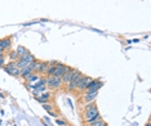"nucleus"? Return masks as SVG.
I'll return each mask as SVG.
<instances>
[{
    "mask_svg": "<svg viewBox=\"0 0 151 126\" xmlns=\"http://www.w3.org/2000/svg\"><path fill=\"white\" fill-rule=\"evenodd\" d=\"M93 107H97V104H96V102L85 103V106H84V111H87V109H90V108H93Z\"/></svg>",
    "mask_w": 151,
    "mask_h": 126,
    "instance_id": "nucleus-22",
    "label": "nucleus"
},
{
    "mask_svg": "<svg viewBox=\"0 0 151 126\" xmlns=\"http://www.w3.org/2000/svg\"><path fill=\"white\" fill-rule=\"evenodd\" d=\"M100 116V109H98V107H93V108L90 109H87V111L83 112V120L84 122L89 121V120L94 119V117Z\"/></svg>",
    "mask_w": 151,
    "mask_h": 126,
    "instance_id": "nucleus-3",
    "label": "nucleus"
},
{
    "mask_svg": "<svg viewBox=\"0 0 151 126\" xmlns=\"http://www.w3.org/2000/svg\"><path fill=\"white\" fill-rule=\"evenodd\" d=\"M16 51H17V53H18V56H20V57L25 56V54H27V53H30V51L27 50V49L25 48V46H21V45L18 46V48H17V50H16Z\"/></svg>",
    "mask_w": 151,
    "mask_h": 126,
    "instance_id": "nucleus-18",
    "label": "nucleus"
},
{
    "mask_svg": "<svg viewBox=\"0 0 151 126\" xmlns=\"http://www.w3.org/2000/svg\"><path fill=\"white\" fill-rule=\"evenodd\" d=\"M64 126H70V125H67V124H66V125H64Z\"/></svg>",
    "mask_w": 151,
    "mask_h": 126,
    "instance_id": "nucleus-28",
    "label": "nucleus"
},
{
    "mask_svg": "<svg viewBox=\"0 0 151 126\" xmlns=\"http://www.w3.org/2000/svg\"><path fill=\"white\" fill-rule=\"evenodd\" d=\"M8 57H9L10 61H18V58H20V56H18V53L16 50H9Z\"/></svg>",
    "mask_w": 151,
    "mask_h": 126,
    "instance_id": "nucleus-16",
    "label": "nucleus"
},
{
    "mask_svg": "<svg viewBox=\"0 0 151 126\" xmlns=\"http://www.w3.org/2000/svg\"><path fill=\"white\" fill-rule=\"evenodd\" d=\"M98 95V91H89V93H83V100L84 103H90L94 102L96 98Z\"/></svg>",
    "mask_w": 151,
    "mask_h": 126,
    "instance_id": "nucleus-9",
    "label": "nucleus"
},
{
    "mask_svg": "<svg viewBox=\"0 0 151 126\" xmlns=\"http://www.w3.org/2000/svg\"><path fill=\"white\" fill-rule=\"evenodd\" d=\"M46 86L51 87L53 90H57L62 86V80L59 77H54V76H46L45 77Z\"/></svg>",
    "mask_w": 151,
    "mask_h": 126,
    "instance_id": "nucleus-2",
    "label": "nucleus"
},
{
    "mask_svg": "<svg viewBox=\"0 0 151 126\" xmlns=\"http://www.w3.org/2000/svg\"><path fill=\"white\" fill-rule=\"evenodd\" d=\"M16 67H17V61H10L8 64H5L4 67H3V70H4L7 73H9L10 71H12L13 68H16Z\"/></svg>",
    "mask_w": 151,
    "mask_h": 126,
    "instance_id": "nucleus-14",
    "label": "nucleus"
},
{
    "mask_svg": "<svg viewBox=\"0 0 151 126\" xmlns=\"http://www.w3.org/2000/svg\"><path fill=\"white\" fill-rule=\"evenodd\" d=\"M56 68H57L56 62H49V66H48V68H46V71H45V75L46 76H53Z\"/></svg>",
    "mask_w": 151,
    "mask_h": 126,
    "instance_id": "nucleus-12",
    "label": "nucleus"
},
{
    "mask_svg": "<svg viewBox=\"0 0 151 126\" xmlns=\"http://www.w3.org/2000/svg\"><path fill=\"white\" fill-rule=\"evenodd\" d=\"M51 98H52V94L49 91H43V93H40L38 97H35V99L38 100L39 103H49V100H51Z\"/></svg>",
    "mask_w": 151,
    "mask_h": 126,
    "instance_id": "nucleus-7",
    "label": "nucleus"
},
{
    "mask_svg": "<svg viewBox=\"0 0 151 126\" xmlns=\"http://www.w3.org/2000/svg\"><path fill=\"white\" fill-rule=\"evenodd\" d=\"M105 126H107V124H106V125H105Z\"/></svg>",
    "mask_w": 151,
    "mask_h": 126,
    "instance_id": "nucleus-29",
    "label": "nucleus"
},
{
    "mask_svg": "<svg viewBox=\"0 0 151 126\" xmlns=\"http://www.w3.org/2000/svg\"><path fill=\"white\" fill-rule=\"evenodd\" d=\"M31 73H32V70L29 67V66H27V67H25V68H22V70H21V75H20V77H22L23 80H26V79L29 77V76L31 75Z\"/></svg>",
    "mask_w": 151,
    "mask_h": 126,
    "instance_id": "nucleus-13",
    "label": "nucleus"
},
{
    "mask_svg": "<svg viewBox=\"0 0 151 126\" xmlns=\"http://www.w3.org/2000/svg\"><path fill=\"white\" fill-rule=\"evenodd\" d=\"M39 79H40V75H39V73H34V72H32L31 75H30L25 81H26V83H29V84H34V83H36Z\"/></svg>",
    "mask_w": 151,
    "mask_h": 126,
    "instance_id": "nucleus-15",
    "label": "nucleus"
},
{
    "mask_svg": "<svg viewBox=\"0 0 151 126\" xmlns=\"http://www.w3.org/2000/svg\"><path fill=\"white\" fill-rule=\"evenodd\" d=\"M145 126H151V124H150V122H147V124L145 125Z\"/></svg>",
    "mask_w": 151,
    "mask_h": 126,
    "instance_id": "nucleus-27",
    "label": "nucleus"
},
{
    "mask_svg": "<svg viewBox=\"0 0 151 126\" xmlns=\"http://www.w3.org/2000/svg\"><path fill=\"white\" fill-rule=\"evenodd\" d=\"M102 86H103V83H102V81H101V80H98V79H93V80L89 83V85H88V86H87V89L84 90L83 93L98 91V90H100Z\"/></svg>",
    "mask_w": 151,
    "mask_h": 126,
    "instance_id": "nucleus-4",
    "label": "nucleus"
},
{
    "mask_svg": "<svg viewBox=\"0 0 151 126\" xmlns=\"http://www.w3.org/2000/svg\"><path fill=\"white\" fill-rule=\"evenodd\" d=\"M98 120H101V114L100 116H97V117H94V119H92V120H89V121H87V122H84L87 126H90V125H93L94 122H97Z\"/></svg>",
    "mask_w": 151,
    "mask_h": 126,
    "instance_id": "nucleus-20",
    "label": "nucleus"
},
{
    "mask_svg": "<svg viewBox=\"0 0 151 126\" xmlns=\"http://www.w3.org/2000/svg\"><path fill=\"white\" fill-rule=\"evenodd\" d=\"M5 66V56L4 54H0V67H4Z\"/></svg>",
    "mask_w": 151,
    "mask_h": 126,
    "instance_id": "nucleus-24",
    "label": "nucleus"
},
{
    "mask_svg": "<svg viewBox=\"0 0 151 126\" xmlns=\"http://www.w3.org/2000/svg\"><path fill=\"white\" fill-rule=\"evenodd\" d=\"M72 73H74V68L67 67L66 72L64 73V76L61 77V80H62V85H67L68 83H70L71 79H72Z\"/></svg>",
    "mask_w": 151,
    "mask_h": 126,
    "instance_id": "nucleus-8",
    "label": "nucleus"
},
{
    "mask_svg": "<svg viewBox=\"0 0 151 126\" xmlns=\"http://www.w3.org/2000/svg\"><path fill=\"white\" fill-rule=\"evenodd\" d=\"M105 125H106V122L103 121L102 119H101V120H98L97 122H94V124H93V125H90V126H105Z\"/></svg>",
    "mask_w": 151,
    "mask_h": 126,
    "instance_id": "nucleus-23",
    "label": "nucleus"
},
{
    "mask_svg": "<svg viewBox=\"0 0 151 126\" xmlns=\"http://www.w3.org/2000/svg\"><path fill=\"white\" fill-rule=\"evenodd\" d=\"M81 77H83V73H81L79 70L74 68L72 79H71L70 83L66 85V89H67V91H74V90L76 89V85L79 84V81H80V79H81Z\"/></svg>",
    "mask_w": 151,
    "mask_h": 126,
    "instance_id": "nucleus-1",
    "label": "nucleus"
},
{
    "mask_svg": "<svg viewBox=\"0 0 151 126\" xmlns=\"http://www.w3.org/2000/svg\"><path fill=\"white\" fill-rule=\"evenodd\" d=\"M48 66H49V62H46V61H40L39 67H38V71H36V72H38V73H44V75H45V71H46V68H48Z\"/></svg>",
    "mask_w": 151,
    "mask_h": 126,
    "instance_id": "nucleus-11",
    "label": "nucleus"
},
{
    "mask_svg": "<svg viewBox=\"0 0 151 126\" xmlns=\"http://www.w3.org/2000/svg\"><path fill=\"white\" fill-rule=\"evenodd\" d=\"M56 122H57V125H59V126L66 125V121H65V120H61V119H57V120H56Z\"/></svg>",
    "mask_w": 151,
    "mask_h": 126,
    "instance_id": "nucleus-25",
    "label": "nucleus"
},
{
    "mask_svg": "<svg viewBox=\"0 0 151 126\" xmlns=\"http://www.w3.org/2000/svg\"><path fill=\"white\" fill-rule=\"evenodd\" d=\"M93 79L90 77V76H85V75H83V77L80 79V81H79V84L76 85V91H84V90L87 89V86L89 85V83L92 81Z\"/></svg>",
    "mask_w": 151,
    "mask_h": 126,
    "instance_id": "nucleus-5",
    "label": "nucleus"
},
{
    "mask_svg": "<svg viewBox=\"0 0 151 126\" xmlns=\"http://www.w3.org/2000/svg\"><path fill=\"white\" fill-rule=\"evenodd\" d=\"M43 108L45 109L46 112H49V113H51V112H53V106L49 104V103H43Z\"/></svg>",
    "mask_w": 151,
    "mask_h": 126,
    "instance_id": "nucleus-21",
    "label": "nucleus"
},
{
    "mask_svg": "<svg viewBox=\"0 0 151 126\" xmlns=\"http://www.w3.org/2000/svg\"><path fill=\"white\" fill-rule=\"evenodd\" d=\"M0 45L4 49V51L9 50L10 46H12V40H10V37H3V39H0Z\"/></svg>",
    "mask_w": 151,
    "mask_h": 126,
    "instance_id": "nucleus-10",
    "label": "nucleus"
},
{
    "mask_svg": "<svg viewBox=\"0 0 151 126\" xmlns=\"http://www.w3.org/2000/svg\"><path fill=\"white\" fill-rule=\"evenodd\" d=\"M3 51H4V49H3V48H1V45H0V54H1Z\"/></svg>",
    "mask_w": 151,
    "mask_h": 126,
    "instance_id": "nucleus-26",
    "label": "nucleus"
},
{
    "mask_svg": "<svg viewBox=\"0 0 151 126\" xmlns=\"http://www.w3.org/2000/svg\"><path fill=\"white\" fill-rule=\"evenodd\" d=\"M56 66H57V68H56V71H54V77H59L61 79L62 76H64V73L66 72V70H67V66H65V64H62V63H59V62H56Z\"/></svg>",
    "mask_w": 151,
    "mask_h": 126,
    "instance_id": "nucleus-6",
    "label": "nucleus"
},
{
    "mask_svg": "<svg viewBox=\"0 0 151 126\" xmlns=\"http://www.w3.org/2000/svg\"><path fill=\"white\" fill-rule=\"evenodd\" d=\"M9 75H10V76H14V77H20V75H21V68H18V67L13 68V70L9 72Z\"/></svg>",
    "mask_w": 151,
    "mask_h": 126,
    "instance_id": "nucleus-19",
    "label": "nucleus"
},
{
    "mask_svg": "<svg viewBox=\"0 0 151 126\" xmlns=\"http://www.w3.org/2000/svg\"><path fill=\"white\" fill-rule=\"evenodd\" d=\"M39 63H40V61L35 59V61H32V62L29 64V67L32 70V72H36V71H38V67H39Z\"/></svg>",
    "mask_w": 151,
    "mask_h": 126,
    "instance_id": "nucleus-17",
    "label": "nucleus"
}]
</instances>
